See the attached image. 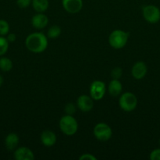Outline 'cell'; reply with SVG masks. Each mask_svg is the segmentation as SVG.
<instances>
[{
  "mask_svg": "<svg viewBox=\"0 0 160 160\" xmlns=\"http://www.w3.org/2000/svg\"><path fill=\"white\" fill-rule=\"evenodd\" d=\"M25 45L31 52L41 53L48 46V38L41 32L31 33L26 38Z\"/></svg>",
  "mask_w": 160,
  "mask_h": 160,
  "instance_id": "obj_1",
  "label": "cell"
},
{
  "mask_svg": "<svg viewBox=\"0 0 160 160\" xmlns=\"http://www.w3.org/2000/svg\"><path fill=\"white\" fill-rule=\"evenodd\" d=\"M128 32L122 30H115L110 34L108 38V43L111 48L115 49H121L124 48L127 44L129 39Z\"/></svg>",
  "mask_w": 160,
  "mask_h": 160,
  "instance_id": "obj_2",
  "label": "cell"
},
{
  "mask_svg": "<svg viewBox=\"0 0 160 160\" xmlns=\"http://www.w3.org/2000/svg\"><path fill=\"white\" fill-rule=\"evenodd\" d=\"M59 128L63 134L67 136H72L77 132L78 124L75 118L72 115H64L60 120Z\"/></svg>",
  "mask_w": 160,
  "mask_h": 160,
  "instance_id": "obj_3",
  "label": "cell"
},
{
  "mask_svg": "<svg viewBox=\"0 0 160 160\" xmlns=\"http://www.w3.org/2000/svg\"><path fill=\"white\" fill-rule=\"evenodd\" d=\"M137 98L131 92H124L120 96L119 104L121 109L127 112H132L137 106Z\"/></svg>",
  "mask_w": 160,
  "mask_h": 160,
  "instance_id": "obj_4",
  "label": "cell"
},
{
  "mask_svg": "<svg viewBox=\"0 0 160 160\" xmlns=\"http://www.w3.org/2000/svg\"><path fill=\"white\" fill-rule=\"evenodd\" d=\"M93 134L98 141L107 142L112 136V130L107 123H99L94 127Z\"/></svg>",
  "mask_w": 160,
  "mask_h": 160,
  "instance_id": "obj_5",
  "label": "cell"
},
{
  "mask_svg": "<svg viewBox=\"0 0 160 160\" xmlns=\"http://www.w3.org/2000/svg\"><path fill=\"white\" fill-rule=\"evenodd\" d=\"M143 17L149 23H156L160 20V9L154 5H147L142 9Z\"/></svg>",
  "mask_w": 160,
  "mask_h": 160,
  "instance_id": "obj_6",
  "label": "cell"
},
{
  "mask_svg": "<svg viewBox=\"0 0 160 160\" xmlns=\"http://www.w3.org/2000/svg\"><path fill=\"white\" fill-rule=\"evenodd\" d=\"M106 92V86L101 81H94L91 83L89 87V93L91 98L96 101L101 100Z\"/></svg>",
  "mask_w": 160,
  "mask_h": 160,
  "instance_id": "obj_7",
  "label": "cell"
},
{
  "mask_svg": "<svg viewBox=\"0 0 160 160\" xmlns=\"http://www.w3.org/2000/svg\"><path fill=\"white\" fill-rule=\"evenodd\" d=\"M62 5L65 11L69 13H78L83 9V0H62Z\"/></svg>",
  "mask_w": 160,
  "mask_h": 160,
  "instance_id": "obj_8",
  "label": "cell"
},
{
  "mask_svg": "<svg viewBox=\"0 0 160 160\" xmlns=\"http://www.w3.org/2000/svg\"><path fill=\"white\" fill-rule=\"evenodd\" d=\"M77 107L83 112H88L93 108V99L91 96L82 95L77 99Z\"/></svg>",
  "mask_w": 160,
  "mask_h": 160,
  "instance_id": "obj_9",
  "label": "cell"
},
{
  "mask_svg": "<svg viewBox=\"0 0 160 160\" xmlns=\"http://www.w3.org/2000/svg\"><path fill=\"white\" fill-rule=\"evenodd\" d=\"M147 72V65L142 61H139L134 63L132 67V76L136 80H141L146 76Z\"/></svg>",
  "mask_w": 160,
  "mask_h": 160,
  "instance_id": "obj_10",
  "label": "cell"
},
{
  "mask_svg": "<svg viewBox=\"0 0 160 160\" xmlns=\"http://www.w3.org/2000/svg\"><path fill=\"white\" fill-rule=\"evenodd\" d=\"M49 23V19L43 12H38L33 16L31 19V24L36 29L41 30L45 28Z\"/></svg>",
  "mask_w": 160,
  "mask_h": 160,
  "instance_id": "obj_11",
  "label": "cell"
},
{
  "mask_svg": "<svg viewBox=\"0 0 160 160\" xmlns=\"http://www.w3.org/2000/svg\"><path fill=\"white\" fill-rule=\"evenodd\" d=\"M14 158L17 160H33L35 156L33 152L28 147H20L15 150Z\"/></svg>",
  "mask_w": 160,
  "mask_h": 160,
  "instance_id": "obj_12",
  "label": "cell"
},
{
  "mask_svg": "<svg viewBox=\"0 0 160 160\" xmlns=\"http://www.w3.org/2000/svg\"><path fill=\"white\" fill-rule=\"evenodd\" d=\"M40 139L42 145L46 147L53 146L56 142V134L50 130H45V131H42L40 135Z\"/></svg>",
  "mask_w": 160,
  "mask_h": 160,
  "instance_id": "obj_13",
  "label": "cell"
},
{
  "mask_svg": "<svg viewBox=\"0 0 160 160\" xmlns=\"http://www.w3.org/2000/svg\"><path fill=\"white\" fill-rule=\"evenodd\" d=\"M122 84L119 80L113 79L108 84V92L112 97H117L122 93Z\"/></svg>",
  "mask_w": 160,
  "mask_h": 160,
  "instance_id": "obj_14",
  "label": "cell"
},
{
  "mask_svg": "<svg viewBox=\"0 0 160 160\" xmlns=\"http://www.w3.org/2000/svg\"><path fill=\"white\" fill-rule=\"evenodd\" d=\"M19 144V137L15 133H10L8 134L5 140V145L6 148L9 151L16 149L17 145Z\"/></svg>",
  "mask_w": 160,
  "mask_h": 160,
  "instance_id": "obj_15",
  "label": "cell"
},
{
  "mask_svg": "<svg viewBox=\"0 0 160 160\" xmlns=\"http://www.w3.org/2000/svg\"><path fill=\"white\" fill-rule=\"evenodd\" d=\"M49 0H31L33 9L37 12H44L49 8Z\"/></svg>",
  "mask_w": 160,
  "mask_h": 160,
  "instance_id": "obj_16",
  "label": "cell"
},
{
  "mask_svg": "<svg viewBox=\"0 0 160 160\" xmlns=\"http://www.w3.org/2000/svg\"><path fill=\"white\" fill-rule=\"evenodd\" d=\"M13 68V62L10 59L7 57H3L0 59V70L8 72Z\"/></svg>",
  "mask_w": 160,
  "mask_h": 160,
  "instance_id": "obj_17",
  "label": "cell"
},
{
  "mask_svg": "<svg viewBox=\"0 0 160 160\" xmlns=\"http://www.w3.org/2000/svg\"><path fill=\"white\" fill-rule=\"evenodd\" d=\"M61 34V28L58 25H53L47 31V37L50 38H56Z\"/></svg>",
  "mask_w": 160,
  "mask_h": 160,
  "instance_id": "obj_18",
  "label": "cell"
},
{
  "mask_svg": "<svg viewBox=\"0 0 160 160\" xmlns=\"http://www.w3.org/2000/svg\"><path fill=\"white\" fill-rule=\"evenodd\" d=\"M9 48V42L6 38L0 36V56H3L7 52Z\"/></svg>",
  "mask_w": 160,
  "mask_h": 160,
  "instance_id": "obj_19",
  "label": "cell"
},
{
  "mask_svg": "<svg viewBox=\"0 0 160 160\" xmlns=\"http://www.w3.org/2000/svg\"><path fill=\"white\" fill-rule=\"evenodd\" d=\"M9 31V25L6 20H0V35L4 36L8 34Z\"/></svg>",
  "mask_w": 160,
  "mask_h": 160,
  "instance_id": "obj_20",
  "label": "cell"
},
{
  "mask_svg": "<svg viewBox=\"0 0 160 160\" xmlns=\"http://www.w3.org/2000/svg\"><path fill=\"white\" fill-rule=\"evenodd\" d=\"M122 70L119 67H115L111 72V76L113 79L119 80V78L122 77Z\"/></svg>",
  "mask_w": 160,
  "mask_h": 160,
  "instance_id": "obj_21",
  "label": "cell"
},
{
  "mask_svg": "<svg viewBox=\"0 0 160 160\" xmlns=\"http://www.w3.org/2000/svg\"><path fill=\"white\" fill-rule=\"evenodd\" d=\"M64 111H65L66 114H67V115H72L76 111V108H75V105L73 103H68V104H67L65 106Z\"/></svg>",
  "mask_w": 160,
  "mask_h": 160,
  "instance_id": "obj_22",
  "label": "cell"
},
{
  "mask_svg": "<svg viewBox=\"0 0 160 160\" xmlns=\"http://www.w3.org/2000/svg\"><path fill=\"white\" fill-rule=\"evenodd\" d=\"M31 3V0H17V5L21 9L28 7Z\"/></svg>",
  "mask_w": 160,
  "mask_h": 160,
  "instance_id": "obj_23",
  "label": "cell"
},
{
  "mask_svg": "<svg viewBox=\"0 0 160 160\" xmlns=\"http://www.w3.org/2000/svg\"><path fill=\"white\" fill-rule=\"evenodd\" d=\"M149 158H150L151 160H160V148L153 150L150 153Z\"/></svg>",
  "mask_w": 160,
  "mask_h": 160,
  "instance_id": "obj_24",
  "label": "cell"
},
{
  "mask_svg": "<svg viewBox=\"0 0 160 160\" xmlns=\"http://www.w3.org/2000/svg\"><path fill=\"white\" fill-rule=\"evenodd\" d=\"M80 160H97V158L92 154L89 153H86V154H83L79 157Z\"/></svg>",
  "mask_w": 160,
  "mask_h": 160,
  "instance_id": "obj_25",
  "label": "cell"
},
{
  "mask_svg": "<svg viewBox=\"0 0 160 160\" xmlns=\"http://www.w3.org/2000/svg\"><path fill=\"white\" fill-rule=\"evenodd\" d=\"M6 39H7L8 42H14L16 41V39H17V36H16L15 34H13V33H11V34H8Z\"/></svg>",
  "mask_w": 160,
  "mask_h": 160,
  "instance_id": "obj_26",
  "label": "cell"
},
{
  "mask_svg": "<svg viewBox=\"0 0 160 160\" xmlns=\"http://www.w3.org/2000/svg\"><path fill=\"white\" fill-rule=\"evenodd\" d=\"M3 84V78L0 75V87H1Z\"/></svg>",
  "mask_w": 160,
  "mask_h": 160,
  "instance_id": "obj_27",
  "label": "cell"
},
{
  "mask_svg": "<svg viewBox=\"0 0 160 160\" xmlns=\"http://www.w3.org/2000/svg\"><path fill=\"white\" fill-rule=\"evenodd\" d=\"M159 145H160V139H159Z\"/></svg>",
  "mask_w": 160,
  "mask_h": 160,
  "instance_id": "obj_28",
  "label": "cell"
}]
</instances>
